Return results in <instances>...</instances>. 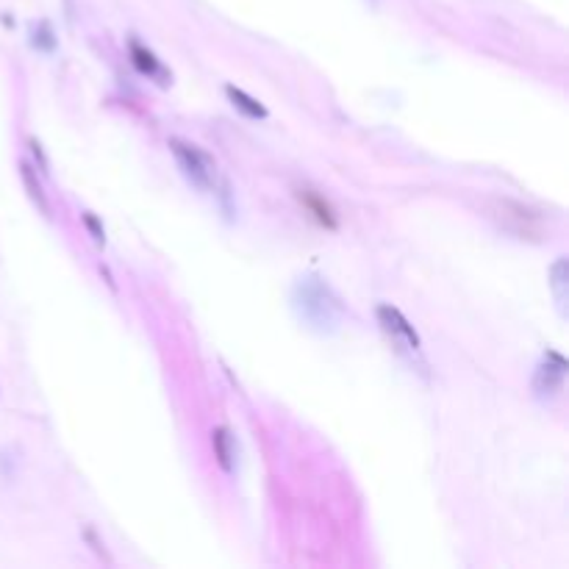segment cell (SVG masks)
I'll use <instances>...</instances> for the list:
<instances>
[{
    "label": "cell",
    "mask_w": 569,
    "mask_h": 569,
    "mask_svg": "<svg viewBox=\"0 0 569 569\" xmlns=\"http://www.w3.org/2000/svg\"><path fill=\"white\" fill-rule=\"evenodd\" d=\"M292 306L298 317L317 333H330L336 330L341 320V303L333 295V290L317 275H306L295 283L292 290Z\"/></svg>",
    "instance_id": "obj_1"
},
{
    "label": "cell",
    "mask_w": 569,
    "mask_h": 569,
    "mask_svg": "<svg viewBox=\"0 0 569 569\" xmlns=\"http://www.w3.org/2000/svg\"><path fill=\"white\" fill-rule=\"evenodd\" d=\"M378 322H381V330L386 333V339L394 345V353L403 356L412 367H420L425 370V359H422V341L414 330V325L406 320V314L401 309H394L389 303H381L378 306Z\"/></svg>",
    "instance_id": "obj_2"
},
{
    "label": "cell",
    "mask_w": 569,
    "mask_h": 569,
    "mask_svg": "<svg viewBox=\"0 0 569 569\" xmlns=\"http://www.w3.org/2000/svg\"><path fill=\"white\" fill-rule=\"evenodd\" d=\"M169 150H173V156H176V161L181 167V173L187 176V181L192 187H198L203 192L217 187L219 173H217L214 158L206 150H200L198 145L184 142V139H169Z\"/></svg>",
    "instance_id": "obj_3"
},
{
    "label": "cell",
    "mask_w": 569,
    "mask_h": 569,
    "mask_svg": "<svg viewBox=\"0 0 569 569\" xmlns=\"http://www.w3.org/2000/svg\"><path fill=\"white\" fill-rule=\"evenodd\" d=\"M566 359L555 351H547L536 375H533V391L536 397H542V401H553V397H558V391L564 389V378H566Z\"/></svg>",
    "instance_id": "obj_4"
},
{
    "label": "cell",
    "mask_w": 569,
    "mask_h": 569,
    "mask_svg": "<svg viewBox=\"0 0 569 569\" xmlns=\"http://www.w3.org/2000/svg\"><path fill=\"white\" fill-rule=\"evenodd\" d=\"M497 219L508 228L511 234H517L523 239H536L542 234V219L531 208L514 200H500L497 203Z\"/></svg>",
    "instance_id": "obj_5"
},
{
    "label": "cell",
    "mask_w": 569,
    "mask_h": 569,
    "mask_svg": "<svg viewBox=\"0 0 569 569\" xmlns=\"http://www.w3.org/2000/svg\"><path fill=\"white\" fill-rule=\"evenodd\" d=\"M128 53H131V65H134L142 76H147V78L156 81L158 86H169V84H173V73H169V70L158 62V56H156L150 47H145L137 36L128 39Z\"/></svg>",
    "instance_id": "obj_6"
},
{
    "label": "cell",
    "mask_w": 569,
    "mask_h": 569,
    "mask_svg": "<svg viewBox=\"0 0 569 569\" xmlns=\"http://www.w3.org/2000/svg\"><path fill=\"white\" fill-rule=\"evenodd\" d=\"M298 200H300V206L306 208V214H309L317 225H322L325 231H336V228H339L336 208L325 200V195H320V192L303 187V189H298Z\"/></svg>",
    "instance_id": "obj_7"
},
{
    "label": "cell",
    "mask_w": 569,
    "mask_h": 569,
    "mask_svg": "<svg viewBox=\"0 0 569 569\" xmlns=\"http://www.w3.org/2000/svg\"><path fill=\"white\" fill-rule=\"evenodd\" d=\"M211 444H214L217 464H219L228 475H234V470H237V452H239L234 433L228 431V428H214V433H211Z\"/></svg>",
    "instance_id": "obj_8"
},
{
    "label": "cell",
    "mask_w": 569,
    "mask_h": 569,
    "mask_svg": "<svg viewBox=\"0 0 569 569\" xmlns=\"http://www.w3.org/2000/svg\"><path fill=\"white\" fill-rule=\"evenodd\" d=\"M225 95H228V100H231V106H234L237 111H242L245 117H250V120H267V108H264L256 97H250L248 92H242L239 86L228 84V86H225Z\"/></svg>",
    "instance_id": "obj_9"
},
{
    "label": "cell",
    "mask_w": 569,
    "mask_h": 569,
    "mask_svg": "<svg viewBox=\"0 0 569 569\" xmlns=\"http://www.w3.org/2000/svg\"><path fill=\"white\" fill-rule=\"evenodd\" d=\"M20 176H23V184H25V189H28V198L36 203V208H39L45 217H50V203H47V195H45V189H42V184H39V178H36V169H34L28 161H20Z\"/></svg>",
    "instance_id": "obj_10"
},
{
    "label": "cell",
    "mask_w": 569,
    "mask_h": 569,
    "mask_svg": "<svg viewBox=\"0 0 569 569\" xmlns=\"http://www.w3.org/2000/svg\"><path fill=\"white\" fill-rule=\"evenodd\" d=\"M566 275H569L566 259H558V261L550 267V290H553V295H555V303H558L561 317H566V283H569Z\"/></svg>",
    "instance_id": "obj_11"
},
{
    "label": "cell",
    "mask_w": 569,
    "mask_h": 569,
    "mask_svg": "<svg viewBox=\"0 0 569 569\" xmlns=\"http://www.w3.org/2000/svg\"><path fill=\"white\" fill-rule=\"evenodd\" d=\"M31 45L36 50H42V53H53L56 50V34H53L47 20H39V23L31 25Z\"/></svg>",
    "instance_id": "obj_12"
},
{
    "label": "cell",
    "mask_w": 569,
    "mask_h": 569,
    "mask_svg": "<svg viewBox=\"0 0 569 569\" xmlns=\"http://www.w3.org/2000/svg\"><path fill=\"white\" fill-rule=\"evenodd\" d=\"M81 219H84V225H86V231H89V237L95 239V245H106V228H103V222L97 219V214H92V211H84L81 214Z\"/></svg>",
    "instance_id": "obj_13"
},
{
    "label": "cell",
    "mask_w": 569,
    "mask_h": 569,
    "mask_svg": "<svg viewBox=\"0 0 569 569\" xmlns=\"http://www.w3.org/2000/svg\"><path fill=\"white\" fill-rule=\"evenodd\" d=\"M28 147H31V156H34V161H36V169L47 176V167H50V164H47V156H45L39 139H28Z\"/></svg>",
    "instance_id": "obj_14"
},
{
    "label": "cell",
    "mask_w": 569,
    "mask_h": 569,
    "mask_svg": "<svg viewBox=\"0 0 569 569\" xmlns=\"http://www.w3.org/2000/svg\"><path fill=\"white\" fill-rule=\"evenodd\" d=\"M86 539H89V542H92V544H95V553H97V555H100V558H106V561H108V555H106V550H103V547H100V542H97V539H95V531H92V528H86Z\"/></svg>",
    "instance_id": "obj_15"
}]
</instances>
